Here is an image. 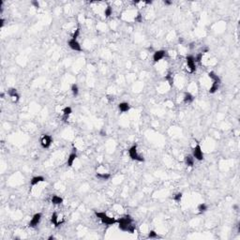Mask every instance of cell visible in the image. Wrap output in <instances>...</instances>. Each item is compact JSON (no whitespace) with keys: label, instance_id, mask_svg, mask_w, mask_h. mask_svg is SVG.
Returning a JSON list of instances; mask_svg holds the SVG:
<instances>
[{"label":"cell","instance_id":"cell-1","mask_svg":"<svg viewBox=\"0 0 240 240\" xmlns=\"http://www.w3.org/2000/svg\"><path fill=\"white\" fill-rule=\"evenodd\" d=\"M116 223L118 225L121 231L123 232H128L130 233H134L136 231V225L133 221L132 217L127 214L124 215L122 218H119L118 220H116Z\"/></svg>","mask_w":240,"mask_h":240},{"label":"cell","instance_id":"cell-2","mask_svg":"<svg viewBox=\"0 0 240 240\" xmlns=\"http://www.w3.org/2000/svg\"><path fill=\"white\" fill-rule=\"evenodd\" d=\"M95 216L97 217L98 219L105 225L110 226V225H114L116 223V219L112 218V217H109L105 212H97V211H96Z\"/></svg>","mask_w":240,"mask_h":240},{"label":"cell","instance_id":"cell-3","mask_svg":"<svg viewBox=\"0 0 240 240\" xmlns=\"http://www.w3.org/2000/svg\"><path fill=\"white\" fill-rule=\"evenodd\" d=\"M137 147H138V145L135 143V145H133L132 146H130L129 148L128 152H129L130 158L132 159V161H138V162H143L145 161V158H143V156H141L138 153V149H137Z\"/></svg>","mask_w":240,"mask_h":240},{"label":"cell","instance_id":"cell-4","mask_svg":"<svg viewBox=\"0 0 240 240\" xmlns=\"http://www.w3.org/2000/svg\"><path fill=\"white\" fill-rule=\"evenodd\" d=\"M40 145L42 148L44 149H47L49 148V147L52 145L53 143V138L52 136L49 135V134H42V136L40 137Z\"/></svg>","mask_w":240,"mask_h":240},{"label":"cell","instance_id":"cell-5","mask_svg":"<svg viewBox=\"0 0 240 240\" xmlns=\"http://www.w3.org/2000/svg\"><path fill=\"white\" fill-rule=\"evenodd\" d=\"M194 159H197V161H202L204 159V152L203 150H202V147L199 143H197L196 145H195L193 148H192V154Z\"/></svg>","mask_w":240,"mask_h":240},{"label":"cell","instance_id":"cell-6","mask_svg":"<svg viewBox=\"0 0 240 240\" xmlns=\"http://www.w3.org/2000/svg\"><path fill=\"white\" fill-rule=\"evenodd\" d=\"M186 63H187V66H188V69H190V73H194L195 71H196L197 67H196V63H195L193 56H191V54L187 56H186Z\"/></svg>","mask_w":240,"mask_h":240},{"label":"cell","instance_id":"cell-7","mask_svg":"<svg viewBox=\"0 0 240 240\" xmlns=\"http://www.w3.org/2000/svg\"><path fill=\"white\" fill-rule=\"evenodd\" d=\"M167 56V52L165 50H158L154 52L153 54V61L155 63H158L159 61H161V59H163L164 57Z\"/></svg>","mask_w":240,"mask_h":240},{"label":"cell","instance_id":"cell-8","mask_svg":"<svg viewBox=\"0 0 240 240\" xmlns=\"http://www.w3.org/2000/svg\"><path fill=\"white\" fill-rule=\"evenodd\" d=\"M41 218H42V214H41V213H36L33 217H32V219H31L28 226L31 227V228H35V227H37L38 225L40 224V220H41Z\"/></svg>","mask_w":240,"mask_h":240},{"label":"cell","instance_id":"cell-9","mask_svg":"<svg viewBox=\"0 0 240 240\" xmlns=\"http://www.w3.org/2000/svg\"><path fill=\"white\" fill-rule=\"evenodd\" d=\"M68 45L71 50L73 51H76V52H81L82 51V46L80 42L77 40H73V39H70L68 41Z\"/></svg>","mask_w":240,"mask_h":240},{"label":"cell","instance_id":"cell-10","mask_svg":"<svg viewBox=\"0 0 240 240\" xmlns=\"http://www.w3.org/2000/svg\"><path fill=\"white\" fill-rule=\"evenodd\" d=\"M8 95L12 99V100H13V102H15V103L20 100V94L18 93V90L16 88H13V87L9 88Z\"/></svg>","mask_w":240,"mask_h":240},{"label":"cell","instance_id":"cell-11","mask_svg":"<svg viewBox=\"0 0 240 240\" xmlns=\"http://www.w3.org/2000/svg\"><path fill=\"white\" fill-rule=\"evenodd\" d=\"M44 180H45V178H44L42 175H37V177H32L31 180H30V186L34 187V186H36V185L41 183V182H43Z\"/></svg>","mask_w":240,"mask_h":240},{"label":"cell","instance_id":"cell-12","mask_svg":"<svg viewBox=\"0 0 240 240\" xmlns=\"http://www.w3.org/2000/svg\"><path fill=\"white\" fill-rule=\"evenodd\" d=\"M77 153H76V150L75 151H73L72 153H70L68 159H67V165L69 166V167H72L73 163H74L75 159H77Z\"/></svg>","mask_w":240,"mask_h":240},{"label":"cell","instance_id":"cell-13","mask_svg":"<svg viewBox=\"0 0 240 240\" xmlns=\"http://www.w3.org/2000/svg\"><path fill=\"white\" fill-rule=\"evenodd\" d=\"M194 100V97H193V95L190 93V92H185L184 93V97H183V101H184V103H186V104H190V103H192Z\"/></svg>","mask_w":240,"mask_h":240},{"label":"cell","instance_id":"cell-14","mask_svg":"<svg viewBox=\"0 0 240 240\" xmlns=\"http://www.w3.org/2000/svg\"><path fill=\"white\" fill-rule=\"evenodd\" d=\"M208 77L212 80L214 84H218V85H220V83H221V80H220V76L217 74L216 72L214 71H210L208 72Z\"/></svg>","mask_w":240,"mask_h":240},{"label":"cell","instance_id":"cell-15","mask_svg":"<svg viewBox=\"0 0 240 240\" xmlns=\"http://www.w3.org/2000/svg\"><path fill=\"white\" fill-rule=\"evenodd\" d=\"M72 113V109L71 107H69V106H67L63 109V121L64 122H68V120L69 119V116Z\"/></svg>","mask_w":240,"mask_h":240},{"label":"cell","instance_id":"cell-16","mask_svg":"<svg viewBox=\"0 0 240 240\" xmlns=\"http://www.w3.org/2000/svg\"><path fill=\"white\" fill-rule=\"evenodd\" d=\"M130 109V105L128 103V102H120L118 104V110H119L121 113H127L129 112Z\"/></svg>","mask_w":240,"mask_h":240},{"label":"cell","instance_id":"cell-17","mask_svg":"<svg viewBox=\"0 0 240 240\" xmlns=\"http://www.w3.org/2000/svg\"><path fill=\"white\" fill-rule=\"evenodd\" d=\"M95 177H96V178L100 179V180L106 181L108 179H110L111 174H109V173H97V174L95 175Z\"/></svg>","mask_w":240,"mask_h":240},{"label":"cell","instance_id":"cell-18","mask_svg":"<svg viewBox=\"0 0 240 240\" xmlns=\"http://www.w3.org/2000/svg\"><path fill=\"white\" fill-rule=\"evenodd\" d=\"M184 162H185V164H186L187 166H188V167H192V166L194 165V158H193V156L192 155L185 156Z\"/></svg>","mask_w":240,"mask_h":240},{"label":"cell","instance_id":"cell-19","mask_svg":"<svg viewBox=\"0 0 240 240\" xmlns=\"http://www.w3.org/2000/svg\"><path fill=\"white\" fill-rule=\"evenodd\" d=\"M51 223L54 225V227H58L62 222L58 221V215H57L56 212H54L51 216Z\"/></svg>","mask_w":240,"mask_h":240},{"label":"cell","instance_id":"cell-20","mask_svg":"<svg viewBox=\"0 0 240 240\" xmlns=\"http://www.w3.org/2000/svg\"><path fill=\"white\" fill-rule=\"evenodd\" d=\"M51 202H52V204H54V206H59V204H63V198L57 196V195H53L52 198H51Z\"/></svg>","mask_w":240,"mask_h":240},{"label":"cell","instance_id":"cell-21","mask_svg":"<svg viewBox=\"0 0 240 240\" xmlns=\"http://www.w3.org/2000/svg\"><path fill=\"white\" fill-rule=\"evenodd\" d=\"M70 91H71L73 97H77L79 95V86L77 84H72L70 86Z\"/></svg>","mask_w":240,"mask_h":240},{"label":"cell","instance_id":"cell-22","mask_svg":"<svg viewBox=\"0 0 240 240\" xmlns=\"http://www.w3.org/2000/svg\"><path fill=\"white\" fill-rule=\"evenodd\" d=\"M207 209H208V206H207V204H204V203H202V204H200L199 206H197V210L199 211L200 213H204V212H206Z\"/></svg>","mask_w":240,"mask_h":240},{"label":"cell","instance_id":"cell-23","mask_svg":"<svg viewBox=\"0 0 240 240\" xmlns=\"http://www.w3.org/2000/svg\"><path fill=\"white\" fill-rule=\"evenodd\" d=\"M165 80L168 82V84L170 85V86L174 85V76H173L172 72H168L167 75L165 76Z\"/></svg>","mask_w":240,"mask_h":240},{"label":"cell","instance_id":"cell-24","mask_svg":"<svg viewBox=\"0 0 240 240\" xmlns=\"http://www.w3.org/2000/svg\"><path fill=\"white\" fill-rule=\"evenodd\" d=\"M219 88H220V85H218V84H212V85L210 86V88H209V93L210 94H215L216 92L219 90Z\"/></svg>","mask_w":240,"mask_h":240},{"label":"cell","instance_id":"cell-25","mask_svg":"<svg viewBox=\"0 0 240 240\" xmlns=\"http://www.w3.org/2000/svg\"><path fill=\"white\" fill-rule=\"evenodd\" d=\"M112 14H113V8H112L111 6H107L104 9V16L106 18H108V17H110Z\"/></svg>","mask_w":240,"mask_h":240},{"label":"cell","instance_id":"cell-26","mask_svg":"<svg viewBox=\"0 0 240 240\" xmlns=\"http://www.w3.org/2000/svg\"><path fill=\"white\" fill-rule=\"evenodd\" d=\"M182 197H183V193L182 192H177L174 195V197H173V200L177 202V204H180V202L182 200Z\"/></svg>","mask_w":240,"mask_h":240},{"label":"cell","instance_id":"cell-27","mask_svg":"<svg viewBox=\"0 0 240 240\" xmlns=\"http://www.w3.org/2000/svg\"><path fill=\"white\" fill-rule=\"evenodd\" d=\"M158 237H159L158 233H157L154 230H151V231L148 233V235H147V238H150V239H154V238H158Z\"/></svg>","mask_w":240,"mask_h":240},{"label":"cell","instance_id":"cell-28","mask_svg":"<svg viewBox=\"0 0 240 240\" xmlns=\"http://www.w3.org/2000/svg\"><path fill=\"white\" fill-rule=\"evenodd\" d=\"M203 56H204L203 53H198L196 56H194L195 63H201V61L203 60Z\"/></svg>","mask_w":240,"mask_h":240},{"label":"cell","instance_id":"cell-29","mask_svg":"<svg viewBox=\"0 0 240 240\" xmlns=\"http://www.w3.org/2000/svg\"><path fill=\"white\" fill-rule=\"evenodd\" d=\"M80 33H81V30H80V27H77L76 28V30L73 32V34H72V38L71 39L73 40H77V38L80 36Z\"/></svg>","mask_w":240,"mask_h":240},{"label":"cell","instance_id":"cell-30","mask_svg":"<svg viewBox=\"0 0 240 240\" xmlns=\"http://www.w3.org/2000/svg\"><path fill=\"white\" fill-rule=\"evenodd\" d=\"M134 21L136 22V23H143V15L141 14V12H138L137 15L135 16V18H134Z\"/></svg>","mask_w":240,"mask_h":240},{"label":"cell","instance_id":"cell-31","mask_svg":"<svg viewBox=\"0 0 240 240\" xmlns=\"http://www.w3.org/2000/svg\"><path fill=\"white\" fill-rule=\"evenodd\" d=\"M31 5L34 6V8H36V9L40 8V3H39V1H37V0H33V1H31Z\"/></svg>","mask_w":240,"mask_h":240},{"label":"cell","instance_id":"cell-32","mask_svg":"<svg viewBox=\"0 0 240 240\" xmlns=\"http://www.w3.org/2000/svg\"><path fill=\"white\" fill-rule=\"evenodd\" d=\"M5 22H6V20L4 18H0V28H2L3 26H4Z\"/></svg>","mask_w":240,"mask_h":240},{"label":"cell","instance_id":"cell-33","mask_svg":"<svg viewBox=\"0 0 240 240\" xmlns=\"http://www.w3.org/2000/svg\"><path fill=\"white\" fill-rule=\"evenodd\" d=\"M163 4L165 6H171L173 4L172 1H169V0H165V1H163Z\"/></svg>","mask_w":240,"mask_h":240},{"label":"cell","instance_id":"cell-34","mask_svg":"<svg viewBox=\"0 0 240 240\" xmlns=\"http://www.w3.org/2000/svg\"><path fill=\"white\" fill-rule=\"evenodd\" d=\"M100 136H106V132H105V130L102 129L100 132Z\"/></svg>","mask_w":240,"mask_h":240},{"label":"cell","instance_id":"cell-35","mask_svg":"<svg viewBox=\"0 0 240 240\" xmlns=\"http://www.w3.org/2000/svg\"><path fill=\"white\" fill-rule=\"evenodd\" d=\"M54 238H56V237H54V235H50L49 237H48V240H54Z\"/></svg>","mask_w":240,"mask_h":240},{"label":"cell","instance_id":"cell-36","mask_svg":"<svg viewBox=\"0 0 240 240\" xmlns=\"http://www.w3.org/2000/svg\"><path fill=\"white\" fill-rule=\"evenodd\" d=\"M143 3H145V4H147V5H151V4H152V1H145Z\"/></svg>","mask_w":240,"mask_h":240},{"label":"cell","instance_id":"cell-37","mask_svg":"<svg viewBox=\"0 0 240 240\" xmlns=\"http://www.w3.org/2000/svg\"><path fill=\"white\" fill-rule=\"evenodd\" d=\"M233 208H235V210H238V206H236V204H235V206H233Z\"/></svg>","mask_w":240,"mask_h":240},{"label":"cell","instance_id":"cell-38","mask_svg":"<svg viewBox=\"0 0 240 240\" xmlns=\"http://www.w3.org/2000/svg\"><path fill=\"white\" fill-rule=\"evenodd\" d=\"M193 45H194V43H193V42L190 44V49H193Z\"/></svg>","mask_w":240,"mask_h":240},{"label":"cell","instance_id":"cell-39","mask_svg":"<svg viewBox=\"0 0 240 240\" xmlns=\"http://www.w3.org/2000/svg\"><path fill=\"white\" fill-rule=\"evenodd\" d=\"M4 97H5V94L2 92V93H1V98H2V99H4Z\"/></svg>","mask_w":240,"mask_h":240}]
</instances>
